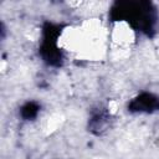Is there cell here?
<instances>
[{"label": "cell", "instance_id": "6da1fadb", "mask_svg": "<svg viewBox=\"0 0 159 159\" xmlns=\"http://www.w3.org/2000/svg\"><path fill=\"white\" fill-rule=\"evenodd\" d=\"M132 107L137 111H153L159 108V99L153 97L152 94H142L137 99H134Z\"/></svg>", "mask_w": 159, "mask_h": 159}, {"label": "cell", "instance_id": "7a4b0ae2", "mask_svg": "<svg viewBox=\"0 0 159 159\" xmlns=\"http://www.w3.org/2000/svg\"><path fill=\"white\" fill-rule=\"evenodd\" d=\"M37 109H39V108H37V106H36L35 103H27V104L22 108V114H24L25 118H32V117L36 116Z\"/></svg>", "mask_w": 159, "mask_h": 159}]
</instances>
